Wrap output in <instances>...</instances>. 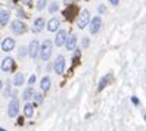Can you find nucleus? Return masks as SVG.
Returning <instances> with one entry per match:
<instances>
[{"instance_id": "1", "label": "nucleus", "mask_w": 146, "mask_h": 131, "mask_svg": "<svg viewBox=\"0 0 146 131\" xmlns=\"http://www.w3.org/2000/svg\"><path fill=\"white\" fill-rule=\"evenodd\" d=\"M52 50H53V44H52V41L50 40H44L40 44V52H38V56L41 60H49L50 56H52Z\"/></svg>"}, {"instance_id": "2", "label": "nucleus", "mask_w": 146, "mask_h": 131, "mask_svg": "<svg viewBox=\"0 0 146 131\" xmlns=\"http://www.w3.org/2000/svg\"><path fill=\"white\" fill-rule=\"evenodd\" d=\"M19 113V99L18 97H12L7 106V116L9 118H16Z\"/></svg>"}, {"instance_id": "3", "label": "nucleus", "mask_w": 146, "mask_h": 131, "mask_svg": "<svg viewBox=\"0 0 146 131\" xmlns=\"http://www.w3.org/2000/svg\"><path fill=\"white\" fill-rule=\"evenodd\" d=\"M89 24H90V12L87 9H84V11H81L78 19H77V27L80 30H84Z\"/></svg>"}, {"instance_id": "4", "label": "nucleus", "mask_w": 146, "mask_h": 131, "mask_svg": "<svg viewBox=\"0 0 146 131\" xmlns=\"http://www.w3.org/2000/svg\"><path fill=\"white\" fill-rule=\"evenodd\" d=\"M25 30H27V25H25L22 21L15 19V21L11 22V31H12L13 34H24Z\"/></svg>"}, {"instance_id": "5", "label": "nucleus", "mask_w": 146, "mask_h": 131, "mask_svg": "<svg viewBox=\"0 0 146 131\" xmlns=\"http://www.w3.org/2000/svg\"><path fill=\"white\" fill-rule=\"evenodd\" d=\"M53 69H55V72L58 75H61L64 74L65 71V58L62 55H59L56 59H55V62H53Z\"/></svg>"}, {"instance_id": "6", "label": "nucleus", "mask_w": 146, "mask_h": 131, "mask_svg": "<svg viewBox=\"0 0 146 131\" xmlns=\"http://www.w3.org/2000/svg\"><path fill=\"white\" fill-rule=\"evenodd\" d=\"M28 49V55L31 59H36L38 56V52H40V43L37 40H31L30 43V46L27 47Z\"/></svg>"}, {"instance_id": "7", "label": "nucleus", "mask_w": 146, "mask_h": 131, "mask_svg": "<svg viewBox=\"0 0 146 131\" xmlns=\"http://www.w3.org/2000/svg\"><path fill=\"white\" fill-rule=\"evenodd\" d=\"M100 25H102V18L100 16H94L93 19H90V24H89V30L92 34H98L99 30H100Z\"/></svg>"}, {"instance_id": "8", "label": "nucleus", "mask_w": 146, "mask_h": 131, "mask_svg": "<svg viewBox=\"0 0 146 131\" xmlns=\"http://www.w3.org/2000/svg\"><path fill=\"white\" fill-rule=\"evenodd\" d=\"M0 68H2V71L3 72H11L12 69L15 68V60L12 59V58H5L3 60H2V65H0Z\"/></svg>"}, {"instance_id": "9", "label": "nucleus", "mask_w": 146, "mask_h": 131, "mask_svg": "<svg viewBox=\"0 0 146 131\" xmlns=\"http://www.w3.org/2000/svg\"><path fill=\"white\" fill-rule=\"evenodd\" d=\"M66 41V31L65 30H58L56 32V37H55V44L58 47H62Z\"/></svg>"}, {"instance_id": "10", "label": "nucleus", "mask_w": 146, "mask_h": 131, "mask_svg": "<svg viewBox=\"0 0 146 131\" xmlns=\"http://www.w3.org/2000/svg\"><path fill=\"white\" fill-rule=\"evenodd\" d=\"M111 81H112V74L108 72L106 75H104L100 78V81H99V85H98V91H102L105 89V87H108L111 84Z\"/></svg>"}, {"instance_id": "11", "label": "nucleus", "mask_w": 146, "mask_h": 131, "mask_svg": "<svg viewBox=\"0 0 146 131\" xmlns=\"http://www.w3.org/2000/svg\"><path fill=\"white\" fill-rule=\"evenodd\" d=\"M15 49V40L12 37H6L2 41V50L3 52H12Z\"/></svg>"}, {"instance_id": "12", "label": "nucleus", "mask_w": 146, "mask_h": 131, "mask_svg": "<svg viewBox=\"0 0 146 131\" xmlns=\"http://www.w3.org/2000/svg\"><path fill=\"white\" fill-rule=\"evenodd\" d=\"M65 47H66V50H74L77 47V36L75 34H71L70 37H66Z\"/></svg>"}, {"instance_id": "13", "label": "nucleus", "mask_w": 146, "mask_h": 131, "mask_svg": "<svg viewBox=\"0 0 146 131\" xmlns=\"http://www.w3.org/2000/svg\"><path fill=\"white\" fill-rule=\"evenodd\" d=\"M44 25H46L44 19H43V18H37L36 21H34V24H33V31L34 32H41L43 28H44Z\"/></svg>"}, {"instance_id": "14", "label": "nucleus", "mask_w": 146, "mask_h": 131, "mask_svg": "<svg viewBox=\"0 0 146 131\" xmlns=\"http://www.w3.org/2000/svg\"><path fill=\"white\" fill-rule=\"evenodd\" d=\"M11 19V12L9 11H0V27H5V25H7V22H9Z\"/></svg>"}, {"instance_id": "15", "label": "nucleus", "mask_w": 146, "mask_h": 131, "mask_svg": "<svg viewBox=\"0 0 146 131\" xmlns=\"http://www.w3.org/2000/svg\"><path fill=\"white\" fill-rule=\"evenodd\" d=\"M59 25H61L59 19H58V18H52V19L47 22V31H50V32L58 31V30H59Z\"/></svg>"}, {"instance_id": "16", "label": "nucleus", "mask_w": 146, "mask_h": 131, "mask_svg": "<svg viewBox=\"0 0 146 131\" xmlns=\"http://www.w3.org/2000/svg\"><path fill=\"white\" fill-rule=\"evenodd\" d=\"M50 78L49 77H43L41 78V81H40V89L43 90V91H49V89H50Z\"/></svg>"}, {"instance_id": "17", "label": "nucleus", "mask_w": 146, "mask_h": 131, "mask_svg": "<svg viewBox=\"0 0 146 131\" xmlns=\"http://www.w3.org/2000/svg\"><path fill=\"white\" fill-rule=\"evenodd\" d=\"M24 115L27 118H31L34 115V105L33 103H25L24 106Z\"/></svg>"}, {"instance_id": "18", "label": "nucleus", "mask_w": 146, "mask_h": 131, "mask_svg": "<svg viewBox=\"0 0 146 131\" xmlns=\"http://www.w3.org/2000/svg\"><path fill=\"white\" fill-rule=\"evenodd\" d=\"M34 93H36V91L33 90V87H28V89H25V90H24V93H22V99H24L25 102H28L30 99H33Z\"/></svg>"}, {"instance_id": "19", "label": "nucleus", "mask_w": 146, "mask_h": 131, "mask_svg": "<svg viewBox=\"0 0 146 131\" xmlns=\"http://www.w3.org/2000/svg\"><path fill=\"white\" fill-rule=\"evenodd\" d=\"M24 80H25L24 74H22V72H18V74L15 75V78H13V84H15L16 87H21V85L24 84Z\"/></svg>"}, {"instance_id": "20", "label": "nucleus", "mask_w": 146, "mask_h": 131, "mask_svg": "<svg viewBox=\"0 0 146 131\" xmlns=\"http://www.w3.org/2000/svg\"><path fill=\"white\" fill-rule=\"evenodd\" d=\"M33 100H34V105H40L43 102V94L41 93H34Z\"/></svg>"}, {"instance_id": "21", "label": "nucleus", "mask_w": 146, "mask_h": 131, "mask_svg": "<svg viewBox=\"0 0 146 131\" xmlns=\"http://www.w3.org/2000/svg\"><path fill=\"white\" fill-rule=\"evenodd\" d=\"M46 3H47V0H38V2H37V9L43 11L46 7Z\"/></svg>"}, {"instance_id": "22", "label": "nucleus", "mask_w": 146, "mask_h": 131, "mask_svg": "<svg viewBox=\"0 0 146 131\" xmlns=\"http://www.w3.org/2000/svg\"><path fill=\"white\" fill-rule=\"evenodd\" d=\"M58 11V3L56 2H52V3H50V6H49V12L50 13H55Z\"/></svg>"}, {"instance_id": "23", "label": "nucleus", "mask_w": 146, "mask_h": 131, "mask_svg": "<svg viewBox=\"0 0 146 131\" xmlns=\"http://www.w3.org/2000/svg\"><path fill=\"white\" fill-rule=\"evenodd\" d=\"M27 53H28V49L22 46V47L19 49V53H18V55H19V58L22 59V58H25V55H27Z\"/></svg>"}, {"instance_id": "24", "label": "nucleus", "mask_w": 146, "mask_h": 131, "mask_svg": "<svg viewBox=\"0 0 146 131\" xmlns=\"http://www.w3.org/2000/svg\"><path fill=\"white\" fill-rule=\"evenodd\" d=\"M72 12H75V7L66 9V11H65V16H66V18H72Z\"/></svg>"}, {"instance_id": "25", "label": "nucleus", "mask_w": 146, "mask_h": 131, "mask_svg": "<svg viewBox=\"0 0 146 131\" xmlns=\"http://www.w3.org/2000/svg\"><path fill=\"white\" fill-rule=\"evenodd\" d=\"M131 103L134 105V106H139V105H140V100H139V97H137V96H131Z\"/></svg>"}, {"instance_id": "26", "label": "nucleus", "mask_w": 146, "mask_h": 131, "mask_svg": "<svg viewBox=\"0 0 146 131\" xmlns=\"http://www.w3.org/2000/svg\"><path fill=\"white\" fill-rule=\"evenodd\" d=\"M83 49H86V47H89V44H90V40H89V37H84L83 38Z\"/></svg>"}, {"instance_id": "27", "label": "nucleus", "mask_w": 146, "mask_h": 131, "mask_svg": "<svg viewBox=\"0 0 146 131\" xmlns=\"http://www.w3.org/2000/svg\"><path fill=\"white\" fill-rule=\"evenodd\" d=\"M105 11H106L105 5H99V7H98V12H99V13H105Z\"/></svg>"}, {"instance_id": "28", "label": "nucleus", "mask_w": 146, "mask_h": 131, "mask_svg": "<svg viewBox=\"0 0 146 131\" xmlns=\"http://www.w3.org/2000/svg\"><path fill=\"white\" fill-rule=\"evenodd\" d=\"M34 83H36V75H31V77H30V80H28V84H30V87H31Z\"/></svg>"}, {"instance_id": "29", "label": "nucleus", "mask_w": 146, "mask_h": 131, "mask_svg": "<svg viewBox=\"0 0 146 131\" xmlns=\"http://www.w3.org/2000/svg\"><path fill=\"white\" fill-rule=\"evenodd\" d=\"M5 96H6V97H9V96H11V87H6V90H5Z\"/></svg>"}, {"instance_id": "30", "label": "nucleus", "mask_w": 146, "mask_h": 131, "mask_svg": "<svg viewBox=\"0 0 146 131\" xmlns=\"http://www.w3.org/2000/svg\"><path fill=\"white\" fill-rule=\"evenodd\" d=\"M109 2H111V5H112V6H118L119 0H109Z\"/></svg>"}, {"instance_id": "31", "label": "nucleus", "mask_w": 146, "mask_h": 131, "mask_svg": "<svg viewBox=\"0 0 146 131\" xmlns=\"http://www.w3.org/2000/svg\"><path fill=\"white\" fill-rule=\"evenodd\" d=\"M16 15H18V16H21V18H25V13H24L21 9H18V13H16Z\"/></svg>"}, {"instance_id": "32", "label": "nucleus", "mask_w": 146, "mask_h": 131, "mask_svg": "<svg viewBox=\"0 0 146 131\" xmlns=\"http://www.w3.org/2000/svg\"><path fill=\"white\" fill-rule=\"evenodd\" d=\"M31 2H33V0H22V3H24V5H30Z\"/></svg>"}, {"instance_id": "33", "label": "nucleus", "mask_w": 146, "mask_h": 131, "mask_svg": "<svg viewBox=\"0 0 146 131\" xmlns=\"http://www.w3.org/2000/svg\"><path fill=\"white\" fill-rule=\"evenodd\" d=\"M64 2H65L66 5H70V3H72V0H64Z\"/></svg>"}, {"instance_id": "34", "label": "nucleus", "mask_w": 146, "mask_h": 131, "mask_svg": "<svg viewBox=\"0 0 146 131\" xmlns=\"http://www.w3.org/2000/svg\"><path fill=\"white\" fill-rule=\"evenodd\" d=\"M2 89H3V81L0 80V90H2Z\"/></svg>"}, {"instance_id": "35", "label": "nucleus", "mask_w": 146, "mask_h": 131, "mask_svg": "<svg viewBox=\"0 0 146 131\" xmlns=\"http://www.w3.org/2000/svg\"><path fill=\"white\" fill-rule=\"evenodd\" d=\"M0 131H7V130H5V128H0Z\"/></svg>"}, {"instance_id": "36", "label": "nucleus", "mask_w": 146, "mask_h": 131, "mask_svg": "<svg viewBox=\"0 0 146 131\" xmlns=\"http://www.w3.org/2000/svg\"><path fill=\"white\" fill-rule=\"evenodd\" d=\"M143 118H145V122H146V113H145V115H143Z\"/></svg>"}]
</instances>
